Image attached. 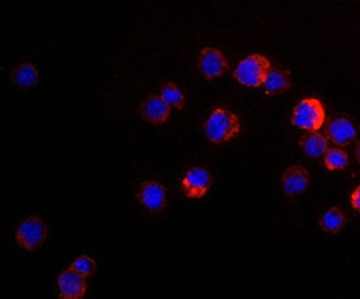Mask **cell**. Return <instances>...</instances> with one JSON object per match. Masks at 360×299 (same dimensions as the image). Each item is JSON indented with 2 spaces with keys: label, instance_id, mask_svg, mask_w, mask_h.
Listing matches in <instances>:
<instances>
[{
  "label": "cell",
  "instance_id": "1",
  "mask_svg": "<svg viewBox=\"0 0 360 299\" xmlns=\"http://www.w3.org/2000/svg\"><path fill=\"white\" fill-rule=\"evenodd\" d=\"M206 139L214 145H223L235 140L241 132V121L236 112L218 106L210 112L203 124Z\"/></svg>",
  "mask_w": 360,
  "mask_h": 299
},
{
  "label": "cell",
  "instance_id": "2",
  "mask_svg": "<svg viewBox=\"0 0 360 299\" xmlns=\"http://www.w3.org/2000/svg\"><path fill=\"white\" fill-rule=\"evenodd\" d=\"M290 122L302 131H320L326 122L325 105L316 97H305L295 105Z\"/></svg>",
  "mask_w": 360,
  "mask_h": 299
},
{
  "label": "cell",
  "instance_id": "3",
  "mask_svg": "<svg viewBox=\"0 0 360 299\" xmlns=\"http://www.w3.org/2000/svg\"><path fill=\"white\" fill-rule=\"evenodd\" d=\"M270 69V59L264 54L253 53L238 62L233 72V77L237 83L243 86L261 88Z\"/></svg>",
  "mask_w": 360,
  "mask_h": 299
},
{
  "label": "cell",
  "instance_id": "4",
  "mask_svg": "<svg viewBox=\"0 0 360 299\" xmlns=\"http://www.w3.org/2000/svg\"><path fill=\"white\" fill-rule=\"evenodd\" d=\"M49 227L46 222L38 215L24 218L15 232V241L20 248L33 253L39 250L48 241Z\"/></svg>",
  "mask_w": 360,
  "mask_h": 299
},
{
  "label": "cell",
  "instance_id": "5",
  "mask_svg": "<svg viewBox=\"0 0 360 299\" xmlns=\"http://www.w3.org/2000/svg\"><path fill=\"white\" fill-rule=\"evenodd\" d=\"M199 74L212 81L224 75L229 69L227 58L217 47L206 46L199 51L197 58Z\"/></svg>",
  "mask_w": 360,
  "mask_h": 299
},
{
  "label": "cell",
  "instance_id": "6",
  "mask_svg": "<svg viewBox=\"0 0 360 299\" xmlns=\"http://www.w3.org/2000/svg\"><path fill=\"white\" fill-rule=\"evenodd\" d=\"M136 197L143 208L153 215H159L164 212L168 204L167 190L162 182L155 179H148L142 182L138 188Z\"/></svg>",
  "mask_w": 360,
  "mask_h": 299
},
{
  "label": "cell",
  "instance_id": "7",
  "mask_svg": "<svg viewBox=\"0 0 360 299\" xmlns=\"http://www.w3.org/2000/svg\"><path fill=\"white\" fill-rule=\"evenodd\" d=\"M212 186V175L209 170L202 166L189 168L181 179V188L185 197L194 200L203 199Z\"/></svg>",
  "mask_w": 360,
  "mask_h": 299
},
{
  "label": "cell",
  "instance_id": "8",
  "mask_svg": "<svg viewBox=\"0 0 360 299\" xmlns=\"http://www.w3.org/2000/svg\"><path fill=\"white\" fill-rule=\"evenodd\" d=\"M311 185V173L309 170L300 165L292 164L285 168L281 178V187L285 197H300L305 194Z\"/></svg>",
  "mask_w": 360,
  "mask_h": 299
},
{
  "label": "cell",
  "instance_id": "9",
  "mask_svg": "<svg viewBox=\"0 0 360 299\" xmlns=\"http://www.w3.org/2000/svg\"><path fill=\"white\" fill-rule=\"evenodd\" d=\"M325 133L332 144L345 148L356 140L358 127L349 117L338 115L330 119Z\"/></svg>",
  "mask_w": 360,
  "mask_h": 299
},
{
  "label": "cell",
  "instance_id": "10",
  "mask_svg": "<svg viewBox=\"0 0 360 299\" xmlns=\"http://www.w3.org/2000/svg\"><path fill=\"white\" fill-rule=\"evenodd\" d=\"M57 289L60 298H83L88 290L86 277L77 272L72 271L71 268H67L58 274Z\"/></svg>",
  "mask_w": 360,
  "mask_h": 299
},
{
  "label": "cell",
  "instance_id": "11",
  "mask_svg": "<svg viewBox=\"0 0 360 299\" xmlns=\"http://www.w3.org/2000/svg\"><path fill=\"white\" fill-rule=\"evenodd\" d=\"M143 119L152 126H164L171 118L172 109L160 95H150L141 105Z\"/></svg>",
  "mask_w": 360,
  "mask_h": 299
},
{
  "label": "cell",
  "instance_id": "12",
  "mask_svg": "<svg viewBox=\"0 0 360 299\" xmlns=\"http://www.w3.org/2000/svg\"><path fill=\"white\" fill-rule=\"evenodd\" d=\"M261 88L267 95L285 93L292 88V75L283 67H271Z\"/></svg>",
  "mask_w": 360,
  "mask_h": 299
},
{
  "label": "cell",
  "instance_id": "13",
  "mask_svg": "<svg viewBox=\"0 0 360 299\" xmlns=\"http://www.w3.org/2000/svg\"><path fill=\"white\" fill-rule=\"evenodd\" d=\"M299 147L307 157L323 159L326 150L330 148V140L323 132H308L299 139Z\"/></svg>",
  "mask_w": 360,
  "mask_h": 299
},
{
  "label": "cell",
  "instance_id": "14",
  "mask_svg": "<svg viewBox=\"0 0 360 299\" xmlns=\"http://www.w3.org/2000/svg\"><path fill=\"white\" fill-rule=\"evenodd\" d=\"M347 225V215L346 212L338 206H333L323 211L320 215L319 226L320 229L328 234L341 233Z\"/></svg>",
  "mask_w": 360,
  "mask_h": 299
},
{
  "label": "cell",
  "instance_id": "15",
  "mask_svg": "<svg viewBox=\"0 0 360 299\" xmlns=\"http://www.w3.org/2000/svg\"><path fill=\"white\" fill-rule=\"evenodd\" d=\"M11 80L13 84L19 86L20 89L28 91L38 84L39 71L33 63L24 62L13 68V71L11 72Z\"/></svg>",
  "mask_w": 360,
  "mask_h": 299
},
{
  "label": "cell",
  "instance_id": "16",
  "mask_svg": "<svg viewBox=\"0 0 360 299\" xmlns=\"http://www.w3.org/2000/svg\"><path fill=\"white\" fill-rule=\"evenodd\" d=\"M323 159L326 170L333 171V173L342 171V170L347 168L349 164H350L349 153L341 147H337V145L330 147L329 150H326Z\"/></svg>",
  "mask_w": 360,
  "mask_h": 299
},
{
  "label": "cell",
  "instance_id": "17",
  "mask_svg": "<svg viewBox=\"0 0 360 299\" xmlns=\"http://www.w3.org/2000/svg\"><path fill=\"white\" fill-rule=\"evenodd\" d=\"M159 95L165 102L168 103V106L171 109H174V110H182L186 105L185 93L181 91L180 86L173 81H168L162 85Z\"/></svg>",
  "mask_w": 360,
  "mask_h": 299
},
{
  "label": "cell",
  "instance_id": "18",
  "mask_svg": "<svg viewBox=\"0 0 360 299\" xmlns=\"http://www.w3.org/2000/svg\"><path fill=\"white\" fill-rule=\"evenodd\" d=\"M68 268H71L72 271L83 274L84 277L88 279V277H91V276L95 273L96 270H97V262H96L92 256L84 253V255H80V256H77L76 259H74V260L71 262V264H70Z\"/></svg>",
  "mask_w": 360,
  "mask_h": 299
},
{
  "label": "cell",
  "instance_id": "19",
  "mask_svg": "<svg viewBox=\"0 0 360 299\" xmlns=\"http://www.w3.org/2000/svg\"><path fill=\"white\" fill-rule=\"evenodd\" d=\"M350 206L355 212L360 213V185L358 187L354 188V191L351 192L350 197Z\"/></svg>",
  "mask_w": 360,
  "mask_h": 299
},
{
  "label": "cell",
  "instance_id": "20",
  "mask_svg": "<svg viewBox=\"0 0 360 299\" xmlns=\"http://www.w3.org/2000/svg\"><path fill=\"white\" fill-rule=\"evenodd\" d=\"M355 157L360 165V140L356 141V145H355Z\"/></svg>",
  "mask_w": 360,
  "mask_h": 299
}]
</instances>
